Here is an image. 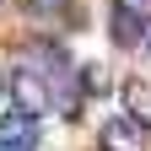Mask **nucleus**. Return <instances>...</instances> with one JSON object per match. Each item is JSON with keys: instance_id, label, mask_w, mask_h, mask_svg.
I'll list each match as a JSON object with an SVG mask.
<instances>
[{"instance_id": "obj_1", "label": "nucleus", "mask_w": 151, "mask_h": 151, "mask_svg": "<svg viewBox=\"0 0 151 151\" xmlns=\"http://www.w3.org/2000/svg\"><path fill=\"white\" fill-rule=\"evenodd\" d=\"M6 103H11V113H22V119H38V113H49V103H54V86L43 81L38 70H11V86H6Z\"/></svg>"}, {"instance_id": "obj_2", "label": "nucleus", "mask_w": 151, "mask_h": 151, "mask_svg": "<svg viewBox=\"0 0 151 151\" xmlns=\"http://www.w3.org/2000/svg\"><path fill=\"white\" fill-rule=\"evenodd\" d=\"M97 151H146V124H135L129 113L108 119L97 129Z\"/></svg>"}, {"instance_id": "obj_3", "label": "nucleus", "mask_w": 151, "mask_h": 151, "mask_svg": "<svg viewBox=\"0 0 151 151\" xmlns=\"http://www.w3.org/2000/svg\"><path fill=\"white\" fill-rule=\"evenodd\" d=\"M38 146V129L22 113H0V151H32Z\"/></svg>"}, {"instance_id": "obj_4", "label": "nucleus", "mask_w": 151, "mask_h": 151, "mask_svg": "<svg viewBox=\"0 0 151 151\" xmlns=\"http://www.w3.org/2000/svg\"><path fill=\"white\" fill-rule=\"evenodd\" d=\"M140 38H146V22H140V16H129V11H113V43L135 49Z\"/></svg>"}, {"instance_id": "obj_5", "label": "nucleus", "mask_w": 151, "mask_h": 151, "mask_svg": "<svg viewBox=\"0 0 151 151\" xmlns=\"http://www.w3.org/2000/svg\"><path fill=\"white\" fill-rule=\"evenodd\" d=\"M113 11H129V16L146 22V16H151V0H113Z\"/></svg>"}, {"instance_id": "obj_6", "label": "nucleus", "mask_w": 151, "mask_h": 151, "mask_svg": "<svg viewBox=\"0 0 151 151\" xmlns=\"http://www.w3.org/2000/svg\"><path fill=\"white\" fill-rule=\"evenodd\" d=\"M32 11H54V6H65V0H27Z\"/></svg>"}, {"instance_id": "obj_7", "label": "nucleus", "mask_w": 151, "mask_h": 151, "mask_svg": "<svg viewBox=\"0 0 151 151\" xmlns=\"http://www.w3.org/2000/svg\"><path fill=\"white\" fill-rule=\"evenodd\" d=\"M146 54H151V32H146Z\"/></svg>"}]
</instances>
